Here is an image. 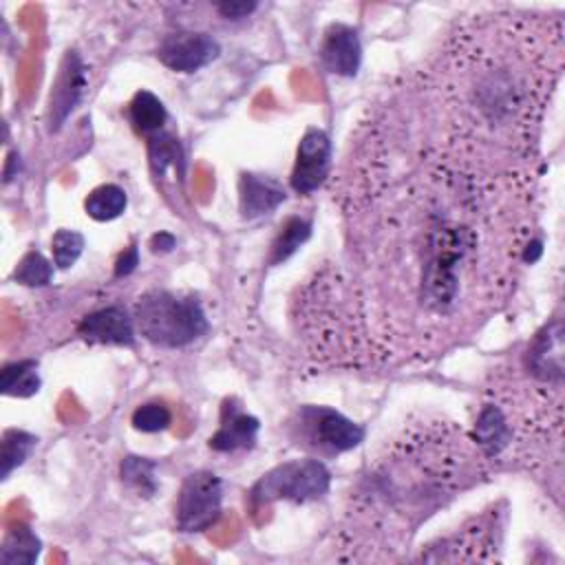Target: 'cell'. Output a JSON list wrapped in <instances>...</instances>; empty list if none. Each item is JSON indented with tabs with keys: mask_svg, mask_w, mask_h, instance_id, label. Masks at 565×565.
Listing matches in <instances>:
<instances>
[{
	"mask_svg": "<svg viewBox=\"0 0 565 565\" xmlns=\"http://www.w3.org/2000/svg\"><path fill=\"white\" fill-rule=\"evenodd\" d=\"M13 278H15V282H20L24 287H44L53 278V265L40 252L31 249L18 263Z\"/></svg>",
	"mask_w": 565,
	"mask_h": 565,
	"instance_id": "24",
	"label": "cell"
},
{
	"mask_svg": "<svg viewBox=\"0 0 565 565\" xmlns=\"http://www.w3.org/2000/svg\"><path fill=\"white\" fill-rule=\"evenodd\" d=\"M331 157L333 146L329 135L320 128H307L296 150L291 188L298 194H311L313 190H318L331 172Z\"/></svg>",
	"mask_w": 565,
	"mask_h": 565,
	"instance_id": "8",
	"label": "cell"
},
{
	"mask_svg": "<svg viewBox=\"0 0 565 565\" xmlns=\"http://www.w3.org/2000/svg\"><path fill=\"white\" fill-rule=\"evenodd\" d=\"M128 115H130V124L135 126V130L146 135V137H152V135L161 132L163 124L168 119L163 102L150 90H139L132 97Z\"/></svg>",
	"mask_w": 565,
	"mask_h": 565,
	"instance_id": "16",
	"label": "cell"
},
{
	"mask_svg": "<svg viewBox=\"0 0 565 565\" xmlns=\"http://www.w3.org/2000/svg\"><path fill=\"white\" fill-rule=\"evenodd\" d=\"M172 413L163 402H146L135 408L132 426L141 433H161L170 426Z\"/></svg>",
	"mask_w": 565,
	"mask_h": 565,
	"instance_id": "26",
	"label": "cell"
},
{
	"mask_svg": "<svg viewBox=\"0 0 565 565\" xmlns=\"http://www.w3.org/2000/svg\"><path fill=\"white\" fill-rule=\"evenodd\" d=\"M135 327L150 344L179 349L207 331V318L194 296L150 289L135 305Z\"/></svg>",
	"mask_w": 565,
	"mask_h": 565,
	"instance_id": "4",
	"label": "cell"
},
{
	"mask_svg": "<svg viewBox=\"0 0 565 565\" xmlns=\"http://www.w3.org/2000/svg\"><path fill=\"white\" fill-rule=\"evenodd\" d=\"M344 263L296 298L309 353L335 366L406 364L479 331L534 263V170H494L384 106L351 154Z\"/></svg>",
	"mask_w": 565,
	"mask_h": 565,
	"instance_id": "1",
	"label": "cell"
},
{
	"mask_svg": "<svg viewBox=\"0 0 565 565\" xmlns=\"http://www.w3.org/2000/svg\"><path fill=\"white\" fill-rule=\"evenodd\" d=\"M311 234V225L300 218V216H291L282 223L278 236L271 243V254H269V263L278 265L282 260H287Z\"/></svg>",
	"mask_w": 565,
	"mask_h": 565,
	"instance_id": "21",
	"label": "cell"
},
{
	"mask_svg": "<svg viewBox=\"0 0 565 565\" xmlns=\"http://www.w3.org/2000/svg\"><path fill=\"white\" fill-rule=\"evenodd\" d=\"M289 437L296 446L318 455H340L364 439V428L329 406H300L289 422Z\"/></svg>",
	"mask_w": 565,
	"mask_h": 565,
	"instance_id": "6",
	"label": "cell"
},
{
	"mask_svg": "<svg viewBox=\"0 0 565 565\" xmlns=\"http://www.w3.org/2000/svg\"><path fill=\"white\" fill-rule=\"evenodd\" d=\"M53 265L57 269H68L84 252V236L75 230H57L51 238Z\"/></svg>",
	"mask_w": 565,
	"mask_h": 565,
	"instance_id": "25",
	"label": "cell"
},
{
	"mask_svg": "<svg viewBox=\"0 0 565 565\" xmlns=\"http://www.w3.org/2000/svg\"><path fill=\"white\" fill-rule=\"evenodd\" d=\"M331 472L316 457L289 459L267 470L249 490L254 508L269 505L274 501L309 503L322 499L329 492Z\"/></svg>",
	"mask_w": 565,
	"mask_h": 565,
	"instance_id": "5",
	"label": "cell"
},
{
	"mask_svg": "<svg viewBox=\"0 0 565 565\" xmlns=\"http://www.w3.org/2000/svg\"><path fill=\"white\" fill-rule=\"evenodd\" d=\"M42 380L35 360L11 362L0 371V391L7 397H31L40 391Z\"/></svg>",
	"mask_w": 565,
	"mask_h": 565,
	"instance_id": "17",
	"label": "cell"
},
{
	"mask_svg": "<svg viewBox=\"0 0 565 565\" xmlns=\"http://www.w3.org/2000/svg\"><path fill=\"white\" fill-rule=\"evenodd\" d=\"M154 468L157 463L146 459V457H135V455H128L124 461H121V481L132 488L137 494L141 497H152L157 492V479H154Z\"/></svg>",
	"mask_w": 565,
	"mask_h": 565,
	"instance_id": "22",
	"label": "cell"
},
{
	"mask_svg": "<svg viewBox=\"0 0 565 565\" xmlns=\"http://www.w3.org/2000/svg\"><path fill=\"white\" fill-rule=\"evenodd\" d=\"M128 205V196L124 192V188L115 185V183H104L97 185L95 190L88 192V196L84 199V210L90 218L104 223V221H113L117 216L124 214Z\"/></svg>",
	"mask_w": 565,
	"mask_h": 565,
	"instance_id": "18",
	"label": "cell"
},
{
	"mask_svg": "<svg viewBox=\"0 0 565 565\" xmlns=\"http://www.w3.org/2000/svg\"><path fill=\"white\" fill-rule=\"evenodd\" d=\"M150 245H152V252H154V254H166V252H170V249L177 245V241H174V236H172V234H168V232H159V234H154V236H152Z\"/></svg>",
	"mask_w": 565,
	"mask_h": 565,
	"instance_id": "29",
	"label": "cell"
},
{
	"mask_svg": "<svg viewBox=\"0 0 565 565\" xmlns=\"http://www.w3.org/2000/svg\"><path fill=\"white\" fill-rule=\"evenodd\" d=\"M86 90V66L75 51H68L60 64L57 79L49 99V128L57 130L68 119Z\"/></svg>",
	"mask_w": 565,
	"mask_h": 565,
	"instance_id": "11",
	"label": "cell"
},
{
	"mask_svg": "<svg viewBox=\"0 0 565 565\" xmlns=\"http://www.w3.org/2000/svg\"><path fill=\"white\" fill-rule=\"evenodd\" d=\"M497 519L492 523L490 516L475 521L457 534L441 539L437 547H430L428 554H422V561H490L492 554L486 550L497 547Z\"/></svg>",
	"mask_w": 565,
	"mask_h": 565,
	"instance_id": "10",
	"label": "cell"
},
{
	"mask_svg": "<svg viewBox=\"0 0 565 565\" xmlns=\"http://www.w3.org/2000/svg\"><path fill=\"white\" fill-rule=\"evenodd\" d=\"M42 543L40 539L26 527L15 525L7 532L0 550V563L2 565H31L40 556Z\"/></svg>",
	"mask_w": 565,
	"mask_h": 565,
	"instance_id": "19",
	"label": "cell"
},
{
	"mask_svg": "<svg viewBox=\"0 0 565 565\" xmlns=\"http://www.w3.org/2000/svg\"><path fill=\"white\" fill-rule=\"evenodd\" d=\"M148 150H150V163L157 177H163L168 166H174V168L179 166L183 170V152L172 135L161 130L148 137Z\"/></svg>",
	"mask_w": 565,
	"mask_h": 565,
	"instance_id": "23",
	"label": "cell"
},
{
	"mask_svg": "<svg viewBox=\"0 0 565 565\" xmlns=\"http://www.w3.org/2000/svg\"><path fill=\"white\" fill-rule=\"evenodd\" d=\"M137 265H139V249H137V245H130L119 258H117V263H115V276H128V274H132L135 269H137Z\"/></svg>",
	"mask_w": 565,
	"mask_h": 565,
	"instance_id": "28",
	"label": "cell"
},
{
	"mask_svg": "<svg viewBox=\"0 0 565 565\" xmlns=\"http://www.w3.org/2000/svg\"><path fill=\"white\" fill-rule=\"evenodd\" d=\"M221 53L218 42L199 31H177L161 40L157 57L163 66L177 73H194L216 60Z\"/></svg>",
	"mask_w": 565,
	"mask_h": 565,
	"instance_id": "9",
	"label": "cell"
},
{
	"mask_svg": "<svg viewBox=\"0 0 565 565\" xmlns=\"http://www.w3.org/2000/svg\"><path fill=\"white\" fill-rule=\"evenodd\" d=\"M488 472L468 430L444 417L404 426L349 497L340 547L349 561L397 558L417 527Z\"/></svg>",
	"mask_w": 565,
	"mask_h": 565,
	"instance_id": "3",
	"label": "cell"
},
{
	"mask_svg": "<svg viewBox=\"0 0 565 565\" xmlns=\"http://www.w3.org/2000/svg\"><path fill=\"white\" fill-rule=\"evenodd\" d=\"M320 62L333 75L353 77L362 62V44L358 31L342 22L331 24L322 35Z\"/></svg>",
	"mask_w": 565,
	"mask_h": 565,
	"instance_id": "12",
	"label": "cell"
},
{
	"mask_svg": "<svg viewBox=\"0 0 565 565\" xmlns=\"http://www.w3.org/2000/svg\"><path fill=\"white\" fill-rule=\"evenodd\" d=\"M285 199V188L271 177L243 172L238 179V210L247 221L274 212Z\"/></svg>",
	"mask_w": 565,
	"mask_h": 565,
	"instance_id": "15",
	"label": "cell"
},
{
	"mask_svg": "<svg viewBox=\"0 0 565 565\" xmlns=\"http://www.w3.org/2000/svg\"><path fill=\"white\" fill-rule=\"evenodd\" d=\"M561 68V15L483 11L457 22L397 97L422 128L475 159L532 170Z\"/></svg>",
	"mask_w": 565,
	"mask_h": 565,
	"instance_id": "2",
	"label": "cell"
},
{
	"mask_svg": "<svg viewBox=\"0 0 565 565\" xmlns=\"http://www.w3.org/2000/svg\"><path fill=\"white\" fill-rule=\"evenodd\" d=\"M258 419L245 413L236 399H225L221 408V424L216 433L210 437V448L216 452H234L245 450L256 444L258 437Z\"/></svg>",
	"mask_w": 565,
	"mask_h": 565,
	"instance_id": "14",
	"label": "cell"
},
{
	"mask_svg": "<svg viewBox=\"0 0 565 565\" xmlns=\"http://www.w3.org/2000/svg\"><path fill=\"white\" fill-rule=\"evenodd\" d=\"M35 444H38V437L26 430H18V428L4 430L2 441H0V461H2L0 475H2V479H9V475L29 459Z\"/></svg>",
	"mask_w": 565,
	"mask_h": 565,
	"instance_id": "20",
	"label": "cell"
},
{
	"mask_svg": "<svg viewBox=\"0 0 565 565\" xmlns=\"http://www.w3.org/2000/svg\"><path fill=\"white\" fill-rule=\"evenodd\" d=\"M256 2H221L216 4V11L227 20H241L256 11Z\"/></svg>",
	"mask_w": 565,
	"mask_h": 565,
	"instance_id": "27",
	"label": "cell"
},
{
	"mask_svg": "<svg viewBox=\"0 0 565 565\" xmlns=\"http://www.w3.org/2000/svg\"><path fill=\"white\" fill-rule=\"evenodd\" d=\"M135 318L119 307H104L82 318L77 333L95 344H115V347H132L135 344Z\"/></svg>",
	"mask_w": 565,
	"mask_h": 565,
	"instance_id": "13",
	"label": "cell"
},
{
	"mask_svg": "<svg viewBox=\"0 0 565 565\" xmlns=\"http://www.w3.org/2000/svg\"><path fill=\"white\" fill-rule=\"evenodd\" d=\"M223 505V481L210 470L190 472L177 494L174 519L181 532H203L216 523Z\"/></svg>",
	"mask_w": 565,
	"mask_h": 565,
	"instance_id": "7",
	"label": "cell"
}]
</instances>
